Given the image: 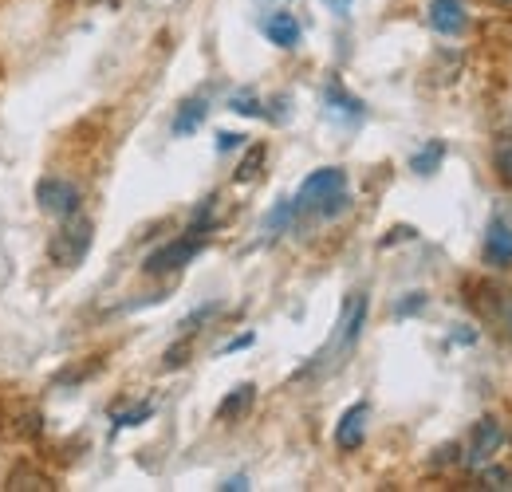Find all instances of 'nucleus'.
Wrapping results in <instances>:
<instances>
[{"label": "nucleus", "mask_w": 512, "mask_h": 492, "mask_svg": "<svg viewBox=\"0 0 512 492\" xmlns=\"http://www.w3.org/2000/svg\"><path fill=\"white\" fill-rule=\"evenodd\" d=\"M296 201V213H323V217H335L347 209V174L327 166L316 170L312 178H304L300 193L292 197Z\"/></svg>", "instance_id": "nucleus-1"}, {"label": "nucleus", "mask_w": 512, "mask_h": 492, "mask_svg": "<svg viewBox=\"0 0 512 492\" xmlns=\"http://www.w3.org/2000/svg\"><path fill=\"white\" fill-rule=\"evenodd\" d=\"M91 241H95V225H91L87 217L71 213V217L60 221V229H56L52 241H48V260L60 264V268H75V264L91 252Z\"/></svg>", "instance_id": "nucleus-2"}, {"label": "nucleus", "mask_w": 512, "mask_h": 492, "mask_svg": "<svg viewBox=\"0 0 512 492\" xmlns=\"http://www.w3.org/2000/svg\"><path fill=\"white\" fill-rule=\"evenodd\" d=\"M201 248H205V237L190 229L186 237H178V241H170V245L154 248V252L146 256L142 272H146V276H166V272H178V268H186V264H190Z\"/></svg>", "instance_id": "nucleus-3"}, {"label": "nucleus", "mask_w": 512, "mask_h": 492, "mask_svg": "<svg viewBox=\"0 0 512 492\" xmlns=\"http://www.w3.org/2000/svg\"><path fill=\"white\" fill-rule=\"evenodd\" d=\"M36 201H40V209H44L48 217L64 221L71 213H79L83 193H79V185L64 182V178H44V182L36 185Z\"/></svg>", "instance_id": "nucleus-4"}, {"label": "nucleus", "mask_w": 512, "mask_h": 492, "mask_svg": "<svg viewBox=\"0 0 512 492\" xmlns=\"http://www.w3.org/2000/svg\"><path fill=\"white\" fill-rule=\"evenodd\" d=\"M501 445H505V430H501V422H497V418H481V422L473 426V441H469V449L461 453V465L481 469L493 453H501Z\"/></svg>", "instance_id": "nucleus-5"}, {"label": "nucleus", "mask_w": 512, "mask_h": 492, "mask_svg": "<svg viewBox=\"0 0 512 492\" xmlns=\"http://www.w3.org/2000/svg\"><path fill=\"white\" fill-rule=\"evenodd\" d=\"M367 402H355L343 418H339V426H335V445L343 449V453H355L359 445H363V437H367Z\"/></svg>", "instance_id": "nucleus-6"}, {"label": "nucleus", "mask_w": 512, "mask_h": 492, "mask_svg": "<svg viewBox=\"0 0 512 492\" xmlns=\"http://www.w3.org/2000/svg\"><path fill=\"white\" fill-rule=\"evenodd\" d=\"M4 489L8 492H56V477L52 473H44L40 465H28V461H20L8 477H4Z\"/></svg>", "instance_id": "nucleus-7"}, {"label": "nucleus", "mask_w": 512, "mask_h": 492, "mask_svg": "<svg viewBox=\"0 0 512 492\" xmlns=\"http://www.w3.org/2000/svg\"><path fill=\"white\" fill-rule=\"evenodd\" d=\"M367 296L363 292H355L351 300H347V308H343V319H339V347L343 351H351L355 343H359V335H363V323H367Z\"/></svg>", "instance_id": "nucleus-8"}, {"label": "nucleus", "mask_w": 512, "mask_h": 492, "mask_svg": "<svg viewBox=\"0 0 512 492\" xmlns=\"http://www.w3.org/2000/svg\"><path fill=\"white\" fill-rule=\"evenodd\" d=\"M465 4L461 0H430V24L438 36H461L465 32Z\"/></svg>", "instance_id": "nucleus-9"}, {"label": "nucleus", "mask_w": 512, "mask_h": 492, "mask_svg": "<svg viewBox=\"0 0 512 492\" xmlns=\"http://www.w3.org/2000/svg\"><path fill=\"white\" fill-rule=\"evenodd\" d=\"M264 36L276 44V48H296L300 44V20L292 12H272L264 20Z\"/></svg>", "instance_id": "nucleus-10"}, {"label": "nucleus", "mask_w": 512, "mask_h": 492, "mask_svg": "<svg viewBox=\"0 0 512 492\" xmlns=\"http://www.w3.org/2000/svg\"><path fill=\"white\" fill-rule=\"evenodd\" d=\"M485 264L489 268H509L512 264V229L509 225H493L489 237H485Z\"/></svg>", "instance_id": "nucleus-11"}, {"label": "nucleus", "mask_w": 512, "mask_h": 492, "mask_svg": "<svg viewBox=\"0 0 512 492\" xmlns=\"http://www.w3.org/2000/svg\"><path fill=\"white\" fill-rule=\"evenodd\" d=\"M253 402H256V386L253 382H241V386L229 390L225 402L217 406V422H237V418H245V414L253 410Z\"/></svg>", "instance_id": "nucleus-12"}, {"label": "nucleus", "mask_w": 512, "mask_h": 492, "mask_svg": "<svg viewBox=\"0 0 512 492\" xmlns=\"http://www.w3.org/2000/svg\"><path fill=\"white\" fill-rule=\"evenodd\" d=\"M205 115H209V103H205V99H190V103H182V111L174 115V134H193L197 126L205 123Z\"/></svg>", "instance_id": "nucleus-13"}, {"label": "nucleus", "mask_w": 512, "mask_h": 492, "mask_svg": "<svg viewBox=\"0 0 512 492\" xmlns=\"http://www.w3.org/2000/svg\"><path fill=\"white\" fill-rule=\"evenodd\" d=\"M12 437H20V441H36L40 433H44V418H40V410H28V414H20V418H12Z\"/></svg>", "instance_id": "nucleus-14"}, {"label": "nucleus", "mask_w": 512, "mask_h": 492, "mask_svg": "<svg viewBox=\"0 0 512 492\" xmlns=\"http://www.w3.org/2000/svg\"><path fill=\"white\" fill-rule=\"evenodd\" d=\"M477 485H481V489H493V492H512V469L489 465V469H481Z\"/></svg>", "instance_id": "nucleus-15"}, {"label": "nucleus", "mask_w": 512, "mask_h": 492, "mask_svg": "<svg viewBox=\"0 0 512 492\" xmlns=\"http://www.w3.org/2000/svg\"><path fill=\"white\" fill-rule=\"evenodd\" d=\"M442 154H446V146H442V142H430L422 154H414L410 170H414V174H434V170H438V162H442Z\"/></svg>", "instance_id": "nucleus-16"}, {"label": "nucleus", "mask_w": 512, "mask_h": 492, "mask_svg": "<svg viewBox=\"0 0 512 492\" xmlns=\"http://www.w3.org/2000/svg\"><path fill=\"white\" fill-rule=\"evenodd\" d=\"M264 158H268V150L256 142L253 150L245 154V162L237 166V182H253V178H260V166H264Z\"/></svg>", "instance_id": "nucleus-17"}, {"label": "nucleus", "mask_w": 512, "mask_h": 492, "mask_svg": "<svg viewBox=\"0 0 512 492\" xmlns=\"http://www.w3.org/2000/svg\"><path fill=\"white\" fill-rule=\"evenodd\" d=\"M327 103H331L335 111H347V115H355V119L363 115V103H359L355 95H347L343 87H327Z\"/></svg>", "instance_id": "nucleus-18"}, {"label": "nucleus", "mask_w": 512, "mask_h": 492, "mask_svg": "<svg viewBox=\"0 0 512 492\" xmlns=\"http://www.w3.org/2000/svg\"><path fill=\"white\" fill-rule=\"evenodd\" d=\"M493 166H497V178H501L505 185H512V142L497 146V154H493Z\"/></svg>", "instance_id": "nucleus-19"}, {"label": "nucleus", "mask_w": 512, "mask_h": 492, "mask_svg": "<svg viewBox=\"0 0 512 492\" xmlns=\"http://www.w3.org/2000/svg\"><path fill=\"white\" fill-rule=\"evenodd\" d=\"M150 414H154V406H150V402H142V406H134V410H127V414H119V418H115V430H123V426H142Z\"/></svg>", "instance_id": "nucleus-20"}, {"label": "nucleus", "mask_w": 512, "mask_h": 492, "mask_svg": "<svg viewBox=\"0 0 512 492\" xmlns=\"http://www.w3.org/2000/svg\"><path fill=\"white\" fill-rule=\"evenodd\" d=\"M296 217V201H284V205H276L272 213H268V221H264V229H276V225H288Z\"/></svg>", "instance_id": "nucleus-21"}, {"label": "nucleus", "mask_w": 512, "mask_h": 492, "mask_svg": "<svg viewBox=\"0 0 512 492\" xmlns=\"http://www.w3.org/2000/svg\"><path fill=\"white\" fill-rule=\"evenodd\" d=\"M186 363H190V343H178V347L166 351V363H162V367L178 370V367H186Z\"/></svg>", "instance_id": "nucleus-22"}, {"label": "nucleus", "mask_w": 512, "mask_h": 492, "mask_svg": "<svg viewBox=\"0 0 512 492\" xmlns=\"http://www.w3.org/2000/svg\"><path fill=\"white\" fill-rule=\"evenodd\" d=\"M237 115H260V103H256L253 95H233V103H229Z\"/></svg>", "instance_id": "nucleus-23"}, {"label": "nucleus", "mask_w": 512, "mask_h": 492, "mask_svg": "<svg viewBox=\"0 0 512 492\" xmlns=\"http://www.w3.org/2000/svg\"><path fill=\"white\" fill-rule=\"evenodd\" d=\"M453 461H461V449H457V445H442V449L434 453V469H446Z\"/></svg>", "instance_id": "nucleus-24"}, {"label": "nucleus", "mask_w": 512, "mask_h": 492, "mask_svg": "<svg viewBox=\"0 0 512 492\" xmlns=\"http://www.w3.org/2000/svg\"><path fill=\"white\" fill-rule=\"evenodd\" d=\"M213 311H217V304H205V308H197L190 319H182V327H186V331H197V323H201V319H209Z\"/></svg>", "instance_id": "nucleus-25"}, {"label": "nucleus", "mask_w": 512, "mask_h": 492, "mask_svg": "<svg viewBox=\"0 0 512 492\" xmlns=\"http://www.w3.org/2000/svg\"><path fill=\"white\" fill-rule=\"evenodd\" d=\"M422 304H426V296H422V292H414V300H406V304H398V315H410V311H418L422 308Z\"/></svg>", "instance_id": "nucleus-26"}, {"label": "nucleus", "mask_w": 512, "mask_h": 492, "mask_svg": "<svg viewBox=\"0 0 512 492\" xmlns=\"http://www.w3.org/2000/svg\"><path fill=\"white\" fill-rule=\"evenodd\" d=\"M217 138H221L217 150H233V146H241V134H229V130H225V134H217Z\"/></svg>", "instance_id": "nucleus-27"}, {"label": "nucleus", "mask_w": 512, "mask_h": 492, "mask_svg": "<svg viewBox=\"0 0 512 492\" xmlns=\"http://www.w3.org/2000/svg\"><path fill=\"white\" fill-rule=\"evenodd\" d=\"M221 489H225V492H233V489H249V481H245V477H233V481H225Z\"/></svg>", "instance_id": "nucleus-28"}, {"label": "nucleus", "mask_w": 512, "mask_h": 492, "mask_svg": "<svg viewBox=\"0 0 512 492\" xmlns=\"http://www.w3.org/2000/svg\"><path fill=\"white\" fill-rule=\"evenodd\" d=\"M249 343H253V335H241V339H233L225 351H241V347H249Z\"/></svg>", "instance_id": "nucleus-29"}, {"label": "nucleus", "mask_w": 512, "mask_h": 492, "mask_svg": "<svg viewBox=\"0 0 512 492\" xmlns=\"http://www.w3.org/2000/svg\"><path fill=\"white\" fill-rule=\"evenodd\" d=\"M327 4H331L339 16H347V8H351V0H327Z\"/></svg>", "instance_id": "nucleus-30"}, {"label": "nucleus", "mask_w": 512, "mask_h": 492, "mask_svg": "<svg viewBox=\"0 0 512 492\" xmlns=\"http://www.w3.org/2000/svg\"><path fill=\"white\" fill-rule=\"evenodd\" d=\"M497 8H505V12H512V0H493Z\"/></svg>", "instance_id": "nucleus-31"}]
</instances>
